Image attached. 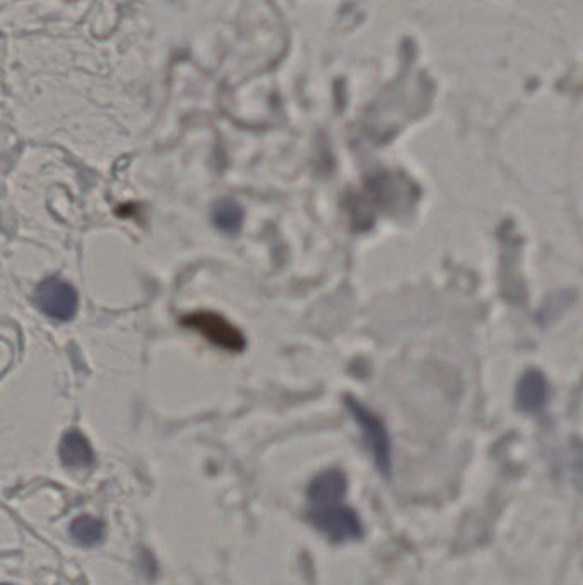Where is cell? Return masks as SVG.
I'll list each match as a JSON object with an SVG mask.
<instances>
[{
	"mask_svg": "<svg viewBox=\"0 0 583 585\" xmlns=\"http://www.w3.org/2000/svg\"><path fill=\"white\" fill-rule=\"evenodd\" d=\"M313 526L334 543L356 541L363 536V524L356 510L344 503H332L324 507H312L310 514Z\"/></svg>",
	"mask_w": 583,
	"mask_h": 585,
	"instance_id": "6da1fadb",
	"label": "cell"
},
{
	"mask_svg": "<svg viewBox=\"0 0 583 585\" xmlns=\"http://www.w3.org/2000/svg\"><path fill=\"white\" fill-rule=\"evenodd\" d=\"M35 300L43 314L57 322H69L74 319L79 307L77 291L71 284L59 278L45 279L36 288Z\"/></svg>",
	"mask_w": 583,
	"mask_h": 585,
	"instance_id": "7a4b0ae2",
	"label": "cell"
},
{
	"mask_svg": "<svg viewBox=\"0 0 583 585\" xmlns=\"http://www.w3.org/2000/svg\"><path fill=\"white\" fill-rule=\"evenodd\" d=\"M346 406H348L349 411L353 414L354 420L358 421V425L361 426V432L365 435L366 444L370 447L371 454H373V459L377 462L378 469L383 474H389L390 440L385 426L382 425V421L378 420L375 414L370 413L356 399L349 397Z\"/></svg>",
	"mask_w": 583,
	"mask_h": 585,
	"instance_id": "3957f363",
	"label": "cell"
},
{
	"mask_svg": "<svg viewBox=\"0 0 583 585\" xmlns=\"http://www.w3.org/2000/svg\"><path fill=\"white\" fill-rule=\"evenodd\" d=\"M183 325L192 331H197L202 337L209 339L214 346L228 349V351H242L245 346L242 332L224 320L219 315L211 312H199L183 319Z\"/></svg>",
	"mask_w": 583,
	"mask_h": 585,
	"instance_id": "277c9868",
	"label": "cell"
},
{
	"mask_svg": "<svg viewBox=\"0 0 583 585\" xmlns=\"http://www.w3.org/2000/svg\"><path fill=\"white\" fill-rule=\"evenodd\" d=\"M348 490L346 476L337 469H327L318 474L308 486V500L312 507H324L332 503H341Z\"/></svg>",
	"mask_w": 583,
	"mask_h": 585,
	"instance_id": "5b68a950",
	"label": "cell"
},
{
	"mask_svg": "<svg viewBox=\"0 0 583 585\" xmlns=\"http://www.w3.org/2000/svg\"><path fill=\"white\" fill-rule=\"evenodd\" d=\"M517 406L525 413H537L548 402V382L542 377V373L530 370L525 373L517 385Z\"/></svg>",
	"mask_w": 583,
	"mask_h": 585,
	"instance_id": "8992f818",
	"label": "cell"
},
{
	"mask_svg": "<svg viewBox=\"0 0 583 585\" xmlns=\"http://www.w3.org/2000/svg\"><path fill=\"white\" fill-rule=\"evenodd\" d=\"M60 461L65 467L83 469L95 462V452L88 442V438L77 430L65 433L59 447Z\"/></svg>",
	"mask_w": 583,
	"mask_h": 585,
	"instance_id": "52a82bcc",
	"label": "cell"
},
{
	"mask_svg": "<svg viewBox=\"0 0 583 585\" xmlns=\"http://www.w3.org/2000/svg\"><path fill=\"white\" fill-rule=\"evenodd\" d=\"M69 532L76 543L96 546L105 538V524L93 515H79L77 519L72 520Z\"/></svg>",
	"mask_w": 583,
	"mask_h": 585,
	"instance_id": "ba28073f",
	"label": "cell"
},
{
	"mask_svg": "<svg viewBox=\"0 0 583 585\" xmlns=\"http://www.w3.org/2000/svg\"><path fill=\"white\" fill-rule=\"evenodd\" d=\"M212 221L224 233H230V235L238 233L243 225L242 207L228 199L218 202L212 209Z\"/></svg>",
	"mask_w": 583,
	"mask_h": 585,
	"instance_id": "9c48e42d",
	"label": "cell"
},
{
	"mask_svg": "<svg viewBox=\"0 0 583 585\" xmlns=\"http://www.w3.org/2000/svg\"><path fill=\"white\" fill-rule=\"evenodd\" d=\"M561 471L583 491V442H572L560 457Z\"/></svg>",
	"mask_w": 583,
	"mask_h": 585,
	"instance_id": "30bf717a",
	"label": "cell"
}]
</instances>
